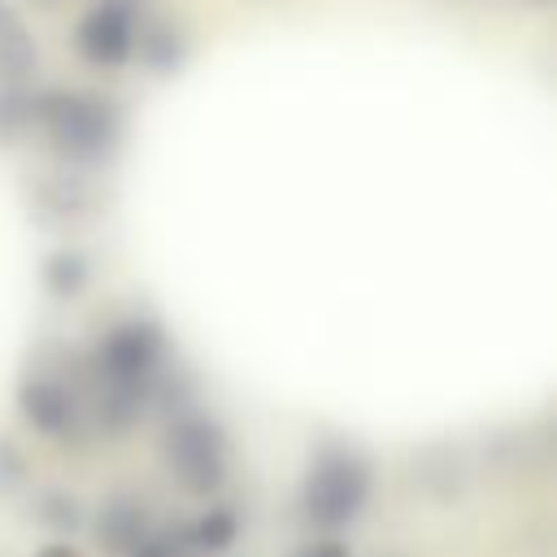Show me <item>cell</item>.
<instances>
[{
	"label": "cell",
	"instance_id": "cell-1",
	"mask_svg": "<svg viewBox=\"0 0 557 557\" xmlns=\"http://www.w3.org/2000/svg\"><path fill=\"white\" fill-rule=\"evenodd\" d=\"M370 487H374V470L361 448L318 444V453L309 457V470L300 479V513L322 531H339L361 518Z\"/></svg>",
	"mask_w": 557,
	"mask_h": 557
},
{
	"label": "cell",
	"instance_id": "cell-2",
	"mask_svg": "<svg viewBox=\"0 0 557 557\" xmlns=\"http://www.w3.org/2000/svg\"><path fill=\"white\" fill-rule=\"evenodd\" d=\"M161 457H165L170 474L178 479V487L191 496H213L231 470L226 431L209 413H196V409H183L165 422Z\"/></svg>",
	"mask_w": 557,
	"mask_h": 557
},
{
	"label": "cell",
	"instance_id": "cell-3",
	"mask_svg": "<svg viewBox=\"0 0 557 557\" xmlns=\"http://www.w3.org/2000/svg\"><path fill=\"white\" fill-rule=\"evenodd\" d=\"M35 117L70 157H100L113 144V113L96 96H44L35 100Z\"/></svg>",
	"mask_w": 557,
	"mask_h": 557
},
{
	"label": "cell",
	"instance_id": "cell-4",
	"mask_svg": "<svg viewBox=\"0 0 557 557\" xmlns=\"http://www.w3.org/2000/svg\"><path fill=\"white\" fill-rule=\"evenodd\" d=\"M161 366V335L148 322H122L104 335L100 352H96V374L100 383H117V387H135L148 396V383L157 379Z\"/></svg>",
	"mask_w": 557,
	"mask_h": 557
},
{
	"label": "cell",
	"instance_id": "cell-5",
	"mask_svg": "<svg viewBox=\"0 0 557 557\" xmlns=\"http://www.w3.org/2000/svg\"><path fill=\"white\" fill-rule=\"evenodd\" d=\"M148 535H152V522H148V509L139 496L113 492L100 500V509L91 518V540L104 557H131Z\"/></svg>",
	"mask_w": 557,
	"mask_h": 557
},
{
	"label": "cell",
	"instance_id": "cell-6",
	"mask_svg": "<svg viewBox=\"0 0 557 557\" xmlns=\"http://www.w3.org/2000/svg\"><path fill=\"white\" fill-rule=\"evenodd\" d=\"M17 405H22V418H26L35 431H44V435H70L74 422H78V400H74V392H70L61 379H52V374L26 379L22 392H17Z\"/></svg>",
	"mask_w": 557,
	"mask_h": 557
},
{
	"label": "cell",
	"instance_id": "cell-7",
	"mask_svg": "<svg viewBox=\"0 0 557 557\" xmlns=\"http://www.w3.org/2000/svg\"><path fill=\"white\" fill-rule=\"evenodd\" d=\"M78 48H83L91 61H100V65L126 61L131 48H135L131 13L113 9V4H96V9L83 17V26H78Z\"/></svg>",
	"mask_w": 557,
	"mask_h": 557
},
{
	"label": "cell",
	"instance_id": "cell-8",
	"mask_svg": "<svg viewBox=\"0 0 557 557\" xmlns=\"http://www.w3.org/2000/svg\"><path fill=\"white\" fill-rule=\"evenodd\" d=\"M35 200H39V213L48 222H74V218L91 213V187L78 174H52V178H44L39 191H35Z\"/></svg>",
	"mask_w": 557,
	"mask_h": 557
},
{
	"label": "cell",
	"instance_id": "cell-9",
	"mask_svg": "<svg viewBox=\"0 0 557 557\" xmlns=\"http://www.w3.org/2000/svg\"><path fill=\"white\" fill-rule=\"evenodd\" d=\"M191 527V544H196V553L200 557H222V553H231L235 548V540H239V513L231 509V505H209L196 522H187Z\"/></svg>",
	"mask_w": 557,
	"mask_h": 557
},
{
	"label": "cell",
	"instance_id": "cell-10",
	"mask_svg": "<svg viewBox=\"0 0 557 557\" xmlns=\"http://www.w3.org/2000/svg\"><path fill=\"white\" fill-rule=\"evenodd\" d=\"M35 70V44L26 35L22 22H13L9 13H0V78L13 87Z\"/></svg>",
	"mask_w": 557,
	"mask_h": 557
},
{
	"label": "cell",
	"instance_id": "cell-11",
	"mask_svg": "<svg viewBox=\"0 0 557 557\" xmlns=\"http://www.w3.org/2000/svg\"><path fill=\"white\" fill-rule=\"evenodd\" d=\"M35 522L48 527L52 535H74V531L87 522V513H83L78 496L61 492V487H48V492L35 496Z\"/></svg>",
	"mask_w": 557,
	"mask_h": 557
},
{
	"label": "cell",
	"instance_id": "cell-12",
	"mask_svg": "<svg viewBox=\"0 0 557 557\" xmlns=\"http://www.w3.org/2000/svg\"><path fill=\"white\" fill-rule=\"evenodd\" d=\"M44 278H48V287L57 292V296H74L83 283H87V265H83V257L78 252H57V257H48V265H44Z\"/></svg>",
	"mask_w": 557,
	"mask_h": 557
},
{
	"label": "cell",
	"instance_id": "cell-13",
	"mask_svg": "<svg viewBox=\"0 0 557 557\" xmlns=\"http://www.w3.org/2000/svg\"><path fill=\"white\" fill-rule=\"evenodd\" d=\"M35 117V100H26L17 87H0V139H13Z\"/></svg>",
	"mask_w": 557,
	"mask_h": 557
},
{
	"label": "cell",
	"instance_id": "cell-14",
	"mask_svg": "<svg viewBox=\"0 0 557 557\" xmlns=\"http://www.w3.org/2000/svg\"><path fill=\"white\" fill-rule=\"evenodd\" d=\"M22 479H26V457H22V448L0 435V492L17 487Z\"/></svg>",
	"mask_w": 557,
	"mask_h": 557
},
{
	"label": "cell",
	"instance_id": "cell-15",
	"mask_svg": "<svg viewBox=\"0 0 557 557\" xmlns=\"http://www.w3.org/2000/svg\"><path fill=\"white\" fill-rule=\"evenodd\" d=\"M296 557H352V548H348L344 540H335V535H322V540L305 544Z\"/></svg>",
	"mask_w": 557,
	"mask_h": 557
},
{
	"label": "cell",
	"instance_id": "cell-16",
	"mask_svg": "<svg viewBox=\"0 0 557 557\" xmlns=\"http://www.w3.org/2000/svg\"><path fill=\"white\" fill-rule=\"evenodd\" d=\"M148 57H152L157 65H170V61H174V35H170L165 26H161V30L148 39Z\"/></svg>",
	"mask_w": 557,
	"mask_h": 557
},
{
	"label": "cell",
	"instance_id": "cell-17",
	"mask_svg": "<svg viewBox=\"0 0 557 557\" xmlns=\"http://www.w3.org/2000/svg\"><path fill=\"white\" fill-rule=\"evenodd\" d=\"M35 557H83L70 540H52V544H44V548H35Z\"/></svg>",
	"mask_w": 557,
	"mask_h": 557
},
{
	"label": "cell",
	"instance_id": "cell-18",
	"mask_svg": "<svg viewBox=\"0 0 557 557\" xmlns=\"http://www.w3.org/2000/svg\"><path fill=\"white\" fill-rule=\"evenodd\" d=\"M131 557H170V553L161 548V540H157V535H148V540H144V544L131 553Z\"/></svg>",
	"mask_w": 557,
	"mask_h": 557
},
{
	"label": "cell",
	"instance_id": "cell-19",
	"mask_svg": "<svg viewBox=\"0 0 557 557\" xmlns=\"http://www.w3.org/2000/svg\"><path fill=\"white\" fill-rule=\"evenodd\" d=\"M30 4H35V9H57L61 0H30Z\"/></svg>",
	"mask_w": 557,
	"mask_h": 557
}]
</instances>
